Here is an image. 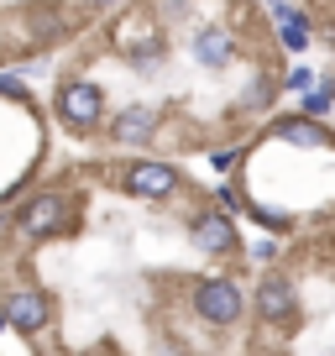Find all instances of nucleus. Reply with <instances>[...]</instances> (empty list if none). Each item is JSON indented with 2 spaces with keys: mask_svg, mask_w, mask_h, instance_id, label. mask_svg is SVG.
Segmentation results:
<instances>
[{
  "mask_svg": "<svg viewBox=\"0 0 335 356\" xmlns=\"http://www.w3.org/2000/svg\"><path fill=\"white\" fill-rule=\"evenodd\" d=\"M278 136L293 142V147H325V131L309 126V121H278Z\"/></svg>",
  "mask_w": 335,
  "mask_h": 356,
  "instance_id": "nucleus-11",
  "label": "nucleus"
},
{
  "mask_svg": "<svg viewBox=\"0 0 335 356\" xmlns=\"http://www.w3.org/2000/svg\"><path fill=\"white\" fill-rule=\"evenodd\" d=\"M189 236H194V246H204V252H231L236 246V231H231L225 215H199Z\"/></svg>",
  "mask_w": 335,
  "mask_h": 356,
  "instance_id": "nucleus-6",
  "label": "nucleus"
},
{
  "mask_svg": "<svg viewBox=\"0 0 335 356\" xmlns=\"http://www.w3.org/2000/svg\"><path fill=\"white\" fill-rule=\"evenodd\" d=\"M194 53H199L204 63H215V68H220V63H231V37H225V32H199Z\"/></svg>",
  "mask_w": 335,
  "mask_h": 356,
  "instance_id": "nucleus-10",
  "label": "nucleus"
},
{
  "mask_svg": "<svg viewBox=\"0 0 335 356\" xmlns=\"http://www.w3.org/2000/svg\"><path fill=\"white\" fill-rule=\"evenodd\" d=\"M126 189H131L136 200H168V194L179 189V173L168 163H131L126 168Z\"/></svg>",
  "mask_w": 335,
  "mask_h": 356,
  "instance_id": "nucleus-3",
  "label": "nucleus"
},
{
  "mask_svg": "<svg viewBox=\"0 0 335 356\" xmlns=\"http://www.w3.org/2000/svg\"><path fill=\"white\" fill-rule=\"evenodd\" d=\"M115 131V142H131V147H142V142H152V131H157V115L152 111H126L121 121L111 126Z\"/></svg>",
  "mask_w": 335,
  "mask_h": 356,
  "instance_id": "nucleus-8",
  "label": "nucleus"
},
{
  "mask_svg": "<svg viewBox=\"0 0 335 356\" xmlns=\"http://www.w3.org/2000/svg\"><path fill=\"white\" fill-rule=\"evenodd\" d=\"M257 314L262 320H288L293 314V283H283V278H272V283H262V293H257Z\"/></svg>",
  "mask_w": 335,
  "mask_h": 356,
  "instance_id": "nucleus-7",
  "label": "nucleus"
},
{
  "mask_svg": "<svg viewBox=\"0 0 335 356\" xmlns=\"http://www.w3.org/2000/svg\"><path fill=\"white\" fill-rule=\"evenodd\" d=\"M90 6H115V0H90Z\"/></svg>",
  "mask_w": 335,
  "mask_h": 356,
  "instance_id": "nucleus-14",
  "label": "nucleus"
},
{
  "mask_svg": "<svg viewBox=\"0 0 335 356\" xmlns=\"http://www.w3.org/2000/svg\"><path fill=\"white\" fill-rule=\"evenodd\" d=\"M68 225V200L63 194H42V200H32L22 210V231L26 236H58Z\"/></svg>",
  "mask_w": 335,
  "mask_h": 356,
  "instance_id": "nucleus-5",
  "label": "nucleus"
},
{
  "mask_svg": "<svg viewBox=\"0 0 335 356\" xmlns=\"http://www.w3.org/2000/svg\"><path fill=\"white\" fill-rule=\"evenodd\" d=\"M272 11H278V22H283V42H288V47H304V42H309V22H304L299 11H288L283 0H272Z\"/></svg>",
  "mask_w": 335,
  "mask_h": 356,
  "instance_id": "nucleus-9",
  "label": "nucleus"
},
{
  "mask_svg": "<svg viewBox=\"0 0 335 356\" xmlns=\"http://www.w3.org/2000/svg\"><path fill=\"white\" fill-rule=\"evenodd\" d=\"M6 325H16L22 335H37L47 325V299L37 289H11L6 293Z\"/></svg>",
  "mask_w": 335,
  "mask_h": 356,
  "instance_id": "nucleus-4",
  "label": "nucleus"
},
{
  "mask_svg": "<svg viewBox=\"0 0 335 356\" xmlns=\"http://www.w3.org/2000/svg\"><path fill=\"white\" fill-rule=\"evenodd\" d=\"M58 115H63L74 131H100V121H105L100 89L84 84V79H68V84L58 89Z\"/></svg>",
  "mask_w": 335,
  "mask_h": 356,
  "instance_id": "nucleus-1",
  "label": "nucleus"
},
{
  "mask_svg": "<svg viewBox=\"0 0 335 356\" xmlns=\"http://www.w3.org/2000/svg\"><path fill=\"white\" fill-rule=\"evenodd\" d=\"M194 309H199V320L210 325H236L241 320V293H236L231 278H210L194 289Z\"/></svg>",
  "mask_w": 335,
  "mask_h": 356,
  "instance_id": "nucleus-2",
  "label": "nucleus"
},
{
  "mask_svg": "<svg viewBox=\"0 0 335 356\" xmlns=\"http://www.w3.org/2000/svg\"><path fill=\"white\" fill-rule=\"evenodd\" d=\"M0 95H11V100H26V89H22V84H16V79H11V74H0Z\"/></svg>",
  "mask_w": 335,
  "mask_h": 356,
  "instance_id": "nucleus-13",
  "label": "nucleus"
},
{
  "mask_svg": "<svg viewBox=\"0 0 335 356\" xmlns=\"http://www.w3.org/2000/svg\"><path fill=\"white\" fill-rule=\"evenodd\" d=\"M330 100H335V84H325V89H314V95H309V115H320V111H330Z\"/></svg>",
  "mask_w": 335,
  "mask_h": 356,
  "instance_id": "nucleus-12",
  "label": "nucleus"
}]
</instances>
